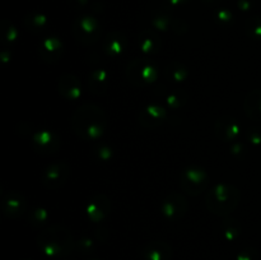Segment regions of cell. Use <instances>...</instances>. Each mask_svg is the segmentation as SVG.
Listing matches in <instances>:
<instances>
[{
  "label": "cell",
  "instance_id": "obj_19",
  "mask_svg": "<svg viewBox=\"0 0 261 260\" xmlns=\"http://www.w3.org/2000/svg\"><path fill=\"white\" fill-rule=\"evenodd\" d=\"M245 112L255 121H261V91H251L245 98Z\"/></svg>",
  "mask_w": 261,
  "mask_h": 260
},
{
  "label": "cell",
  "instance_id": "obj_2",
  "mask_svg": "<svg viewBox=\"0 0 261 260\" xmlns=\"http://www.w3.org/2000/svg\"><path fill=\"white\" fill-rule=\"evenodd\" d=\"M241 194L231 184H217L206 194L205 204L209 212L216 216H228L239 206Z\"/></svg>",
  "mask_w": 261,
  "mask_h": 260
},
{
  "label": "cell",
  "instance_id": "obj_27",
  "mask_svg": "<svg viewBox=\"0 0 261 260\" xmlns=\"http://www.w3.org/2000/svg\"><path fill=\"white\" fill-rule=\"evenodd\" d=\"M94 150H97V153H98V158L102 161H107L112 157V149L111 148L105 147V145H101V147L96 148Z\"/></svg>",
  "mask_w": 261,
  "mask_h": 260
},
{
  "label": "cell",
  "instance_id": "obj_1",
  "mask_svg": "<svg viewBox=\"0 0 261 260\" xmlns=\"http://www.w3.org/2000/svg\"><path fill=\"white\" fill-rule=\"evenodd\" d=\"M107 126V117L103 109L93 103H84L78 107L71 117V127L76 137L91 142L98 140Z\"/></svg>",
  "mask_w": 261,
  "mask_h": 260
},
{
  "label": "cell",
  "instance_id": "obj_15",
  "mask_svg": "<svg viewBox=\"0 0 261 260\" xmlns=\"http://www.w3.org/2000/svg\"><path fill=\"white\" fill-rule=\"evenodd\" d=\"M38 54L43 63L55 64L63 54V43L56 37H47L41 42L38 47Z\"/></svg>",
  "mask_w": 261,
  "mask_h": 260
},
{
  "label": "cell",
  "instance_id": "obj_13",
  "mask_svg": "<svg viewBox=\"0 0 261 260\" xmlns=\"http://www.w3.org/2000/svg\"><path fill=\"white\" fill-rule=\"evenodd\" d=\"M165 119L166 110L158 105H149V106L144 107L138 116L140 125L145 129H155L165 121Z\"/></svg>",
  "mask_w": 261,
  "mask_h": 260
},
{
  "label": "cell",
  "instance_id": "obj_23",
  "mask_svg": "<svg viewBox=\"0 0 261 260\" xmlns=\"http://www.w3.org/2000/svg\"><path fill=\"white\" fill-rule=\"evenodd\" d=\"M246 32L250 37L255 40H261V19L252 18L246 23Z\"/></svg>",
  "mask_w": 261,
  "mask_h": 260
},
{
  "label": "cell",
  "instance_id": "obj_20",
  "mask_svg": "<svg viewBox=\"0 0 261 260\" xmlns=\"http://www.w3.org/2000/svg\"><path fill=\"white\" fill-rule=\"evenodd\" d=\"M170 247L165 242H152L144 250V254L148 260H166L170 256Z\"/></svg>",
  "mask_w": 261,
  "mask_h": 260
},
{
  "label": "cell",
  "instance_id": "obj_8",
  "mask_svg": "<svg viewBox=\"0 0 261 260\" xmlns=\"http://www.w3.org/2000/svg\"><path fill=\"white\" fill-rule=\"evenodd\" d=\"M0 206H2L3 214L5 217L10 219H17L27 211V200L23 196V194L18 193V191H7L2 196Z\"/></svg>",
  "mask_w": 261,
  "mask_h": 260
},
{
  "label": "cell",
  "instance_id": "obj_14",
  "mask_svg": "<svg viewBox=\"0 0 261 260\" xmlns=\"http://www.w3.org/2000/svg\"><path fill=\"white\" fill-rule=\"evenodd\" d=\"M59 93L69 101H76L82 96L81 81L74 74H64L60 76L58 83Z\"/></svg>",
  "mask_w": 261,
  "mask_h": 260
},
{
  "label": "cell",
  "instance_id": "obj_22",
  "mask_svg": "<svg viewBox=\"0 0 261 260\" xmlns=\"http://www.w3.org/2000/svg\"><path fill=\"white\" fill-rule=\"evenodd\" d=\"M46 24H47V20L42 15H36V17H30L25 19V25H27L28 30L36 33L45 30Z\"/></svg>",
  "mask_w": 261,
  "mask_h": 260
},
{
  "label": "cell",
  "instance_id": "obj_28",
  "mask_svg": "<svg viewBox=\"0 0 261 260\" xmlns=\"http://www.w3.org/2000/svg\"><path fill=\"white\" fill-rule=\"evenodd\" d=\"M249 140L251 142V144L254 145H260L261 144V132L260 129H252L249 133Z\"/></svg>",
  "mask_w": 261,
  "mask_h": 260
},
{
  "label": "cell",
  "instance_id": "obj_4",
  "mask_svg": "<svg viewBox=\"0 0 261 260\" xmlns=\"http://www.w3.org/2000/svg\"><path fill=\"white\" fill-rule=\"evenodd\" d=\"M126 76L137 87H145L154 83L158 78V69L149 59H135L126 69Z\"/></svg>",
  "mask_w": 261,
  "mask_h": 260
},
{
  "label": "cell",
  "instance_id": "obj_21",
  "mask_svg": "<svg viewBox=\"0 0 261 260\" xmlns=\"http://www.w3.org/2000/svg\"><path fill=\"white\" fill-rule=\"evenodd\" d=\"M167 76L173 82H184L188 78V69L182 64L173 63L167 68Z\"/></svg>",
  "mask_w": 261,
  "mask_h": 260
},
{
  "label": "cell",
  "instance_id": "obj_17",
  "mask_svg": "<svg viewBox=\"0 0 261 260\" xmlns=\"http://www.w3.org/2000/svg\"><path fill=\"white\" fill-rule=\"evenodd\" d=\"M126 38L120 32H111L105 40V53L110 58H119L126 50Z\"/></svg>",
  "mask_w": 261,
  "mask_h": 260
},
{
  "label": "cell",
  "instance_id": "obj_7",
  "mask_svg": "<svg viewBox=\"0 0 261 260\" xmlns=\"http://www.w3.org/2000/svg\"><path fill=\"white\" fill-rule=\"evenodd\" d=\"M208 184V175L205 170L196 166H191L184 170L181 175V188L186 194L196 196L203 193Z\"/></svg>",
  "mask_w": 261,
  "mask_h": 260
},
{
  "label": "cell",
  "instance_id": "obj_25",
  "mask_svg": "<svg viewBox=\"0 0 261 260\" xmlns=\"http://www.w3.org/2000/svg\"><path fill=\"white\" fill-rule=\"evenodd\" d=\"M5 28H7V30L2 28V31H5V33L3 32V41L7 43H9V45H13V43L17 41L18 31L15 30V27H13L12 24H9L8 27H5Z\"/></svg>",
  "mask_w": 261,
  "mask_h": 260
},
{
  "label": "cell",
  "instance_id": "obj_26",
  "mask_svg": "<svg viewBox=\"0 0 261 260\" xmlns=\"http://www.w3.org/2000/svg\"><path fill=\"white\" fill-rule=\"evenodd\" d=\"M166 103H167L168 107H171V109H177L181 105H184V97H180L176 93H171L170 96H167V98H166Z\"/></svg>",
  "mask_w": 261,
  "mask_h": 260
},
{
  "label": "cell",
  "instance_id": "obj_12",
  "mask_svg": "<svg viewBox=\"0 0 261 260\" xmlns=\"http://www.w3.org/2000/svg\"><path fill=\"white\" fill-rule=\"evenodd\" d=\"M111 211V203L103 194H97L86 206V214L92 222H101Z\"/></svg>",
  "mask_w": 261,
  "mask_h": 260
},
{
  "label": "cell",
  "instance_id": "obj_24",
  "mask_svg": "<svg viewBox=\"0 0 261 260\" xmlns=\"http://www.w3.org/2000/svg\"><path fill=\"white\" fill-rule=\"evenodd\" d=\"M48 213L47 211L43 208H36L30 213V221L31 223L35 224V226H40V224L46 223Z\"/></svg>",
  "mask_w": 261,
  "mask_h": 260
},
{
  "label": "cell",
  "instance_id": "obj_11",
  "mask_svg": "<svg viewBox=\"0 0 261 260\" xmlns=\"http://www.w3.org/2000/svg\"><path fill=\"white\" fill-rule=\"evenodd\" d=\"M241 126L234 117L229 115L219 117L216 122V134L223 142H234L239 139Z\"/></svg>",
  "mask_w": 261,
  "mask_h": 260
},
{
  "label": "cell",
  "instance_id": "obj_9",
  "mask_svg": "<svg viewBox=\"0 0 261 260\" xmlns=\"http://www.w3.org/2000/svg\"><path fill=\"white\" fill-rule=\"evenodd\" d=\"M33 149L41 155L54 154L59 150L61 143L58 135L51 130H38L32 135Z\"/></svg>",
  "mask_w": 261,
  "mask_h": 260
},
{
  "label": "cell",
  "instance_id": "obj_18",
  "mask_svg": "<svg viewBox=\"0 0 261 260\" xmlns=\"http://www.w3.org/2000/svg\"><path fill=\"white\" fill-rule=\"evenodd\" d=\"M161 40L153 31H144L139 35L138 38V46H139L140 51L145 55H153V54L158 53L161 48Z\"/></svg>",
  "mask_w": 261,
  "mask_h": 260
},
{
  "label": "cell",
  "instance_id": "obj_5",
  "mask_svg": "<svg viewBox=\"0 0 261 260\" xmlns=\"http://www.w3.org/2000/svg\"><path fill=\"white\" fill-rule=\"evenodd\" d=\"M70 171V166L66 162L51 163L43 170L41 183L48 190H58L69 180Z\"/></svg>",
  "mask_w": 261,
  "mask_h": 260
},
{
  "label": "cell",
  "instance_id": "obj_16",
  "mask_svg": "<svg viewBox=\"0 0 261 260\" xmlns=\"http://www.w3.org/2000/svg\"><path fill=\"white\" fill-rule=\"evenodd\" d=\"M110 86V74L105 69H94L88 76V88L96 96H102Z\"/></svg>",
  "mask_w": 261,
  "mask_h": 260
},
{
  "label": "cell",
  "instance_id": "obj_3",
  "mask_svg": "<svg viewBox=\"0 0 261 260\" xmlns=\"http://www.w3.org/2000/svg\"><path fill=\"white\" fill-rule=\"evenodd\" d=\"M38 244L48 255H61L69 251L73 244L70 231L63 226H51L38 235Z\"/></svg>",
  "mask_w": 261,
  "mask_h": 260
},
{
  "label": "cell",
  "instance_id": "obj_10",
  "mask_svg": "<svg viewBox=\"0 0 261 260\" xmlns=\"http://www.w3.org/2000/svg\"><path fill=\"white\" fill-rule=\"evenodd\" d=\"M188 212V201L180 193H171L163 199L162 203V214L170 221L184 217Z\"/></svg>",
  "mask_w": 261,
  "mask_h": 260
},
{
  "label": "cell",
  "instance_id": "obj_6",
  "mask_svg": "<svg viewBox=\"0 0 261 260\" xmlns=\"http://www.w3.org/2000/svg\"><path fill=\"white\" fill-rule=\"evenodd\" d=\"M73 35L78 42L83 45H92L101 37V25L94 18L82 17L74 23Z\"/></svg>",
  "mask_w": 261,
  "mask_h": 260
}]
</instances>
